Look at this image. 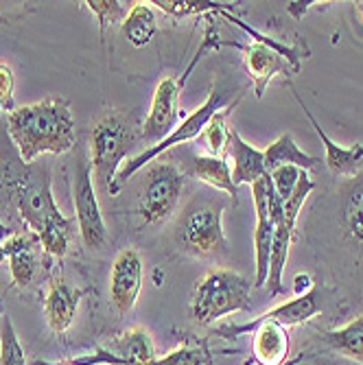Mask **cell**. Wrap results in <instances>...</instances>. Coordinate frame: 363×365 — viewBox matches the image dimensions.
Segmentation results:
<instances>
[{"instance_id": "1", "label": "cell", "mask_w": 363, "mask_h": 365, "mask_svg": "<svg viewBox=\"0 0 363 365\" xmlns=\"http://www.w3.org/2000/svg\"><path fill=\"white\" fill-rule=\"evenodd\" d=\"M7 131L24 164L42 153H68L77 145L73 112L61 98H44L16 108L7 114Z\"/></svg>"}, {"instance_id": "2", "label": "cell", "mask_w": 363, "mask_h": 365, "mask_svg": "<svg viewBox=\"0 0 363 365\" xmlns=\"http://www.w3.org/2000/svg\"><path fill=\"white\" fill-rule=\"evenodd\" d=\"M14 199L18 204V212L33 232L44 254L63 258L71 247L73 239V221L66 219L57 208L51 192V175L48 169H36L29 175L14 182Z\"/></svg>"}, {"instance_id": "3", "label": "cell", "mask_w": 363, "mask_h": 365, "mask_svg": "<svg viewBox=\"0 0 363 365\" xmlns=\"http://www.w3.org/2000/svg\"><path fill=\"white\" fill-rule=\"evenodd\" d=\"M223 18H227L232 24L241 26L247 36L252 38V42L247 46H239L243 51V63H245V71L252 79V86H254V94L260 98L265 94V88L270 86V81L276 77V75H285V77H291L300 71L302 66V59L309 57V46L305 42H298V44H282L265 33H258L256 29L243 24L239 18H235L227 9H221L219 11Z\"/></svg>"}, {"instance_id": "4", "label": "cell", "mask_w": 363, "mask_h": 365, "mask_svg": "<svg viewBox=\"0 0 363 365\" xmlns=\"http://www.w3.org/2000/svg\"><path fill=\"white\" fill-rule=\"evenodd\" d=\"M143 136V127L136 125L134 116L127 112H110L98 120L90 138V164L96 184L110 197L114 190V180L125 164L131 147Z\"/></svg>"}, {"instance_id": "5", "label": "cell", "mask_w": 363, "mask_h": 365, "mask_svg": "<svg viewBox=\"0 0 363 365\" xmlns=\"http://www.w3.org/2000/svg\"><path fill=\"white\" fill-rule=\"evenodd\" d=\"M252 309V284L237 272L215 269L197 282L190 300V317L200 326Z\"/></svg>"}, {"instance_id": "6", "label": "cell", "mask_w": 363, "mask_h": 365, "mask_svg": "<svg viewBox=\"0 0 363 365\" xmlns=\"http://www.w3.org/2000/svg\"><path fill=\"white\" fill-rule=\"evenodd\" d=\"M223 210L225 202L197 195L175 223L178 247L197 258H208L225 252L227 243L223 235Z\"/></svg>"}, {"instance_id": "7", "label": "cell", "mask_w": 363, "mask_h": 365, "mask_svg": "<svg viewBox=\"0 0 363 365\" xmlns=\"http://www.w3.org/2000/svg\"><path fill=\"white\" fill-rule=\"evenodd\" d=\"M227 96H230V90L215 88V90L208 94L206 103H204L200 110H195L190 116H186V118L182 120V125H178L167 138L160 140V143L153 145V147H147L143 153H138V155H134V158H127L125 164L121 167V171L116 173L112 197H116L118 190L123 188V184H127V180L134 178L140 169H145L147 164L153 162L158 155H162L164 151H169V149H173V147H178V145H184V143H188V140L200 138V136L204 134L206 125L210 123V118H213L217 112H221V110L227 108ZM230 106H232V103H230Z\"/></svg>"}, {"instance_id": "8", "label": "cell", "mask_w": 363, "mask_h": 365, "mask_svg": "<svg viewBox=\"0 0 363 365\" xmlns=\"http://www.w3.org/2000/svg\"><path fill=\"white\" fill-rule=\"evenodd\" d=\"M184 190V171L175 162L162 160L147 171L138 199V215L145 225L169 219Z\"/></svg>"}, {"instance_id": "9", "label": "cell", "mask_w": 363, "mask_h": 365, "mask_svg": "<svg viewBox=\"0 0 363 365\" xmlns=\"http://www.w3.org/2000/svg\"><path fill=\"white\" fill-rule=\"evenodd\" d=\"M245 333H254L252 337V359L256 365H298L309 354L300 352L289 361V333L287 328L276 322H247V324H225L215 330V335L223 339H237Z\"/></svg>"}, {"instance_id": "10", "label": "cell", "mask_w": 363, "mask_h": 365, "mask_svg": "<svg viewBox=\"0 0 363 365\" xmlns=\"http://www.w3.org/2000/svg\"><path fill=\"white\" fill-rule=\"evenodd\" d=\"M155 346L145 328L123 330L110 341L96 346L90 354L68 359L71 365H155Z\"/></svg>"}, {"instance_id": "11", "label": "cell", "mask_w": 363, "mask_h": 365, "mask_svg": "<svg viewBox=\"0 0 363 365\" xmlns=\"http://www.w3.org/2000/svg\"><path fill=\"white\" fill-rule=\"evenodd\" d=\"M73 204H75V219L79 225V237L88 250L103 247L108 241V225L98 206L94 180H92V164L79 155L77 169L73 178Z\"/></svg>"}, {"instance_id": "12", "label": "cell", "mask_w": 363, "mask_h": 365, "mask_svg": "<svg viewBox=\"0 0 363 365\" xmlns=\"http://www.w3.org/2000/svg\"><path fill=\"white\" fill-rule=\"evenodd\" d=\"M182 90L184 88L180 86L178 77H167L158 83L151 98L149 114L143 123V138L149 143V147L164 140L178 127Z\"/></svg>"}, {"instance_id": "13", "label": "cell", "mask_w": 363, "mask_h": 365, "mask_svg": "<svg viewBox=\"0 0 363 365\" xmlns=\"http://www.w3.org/2000/svg\"><path fill=\"white\" fill-rule=\"evenodd\" d=\"M143 289V258L138 250L125 247L118 252L110 274V297L118 313H129L136 307Z\"/></svg>"}, {"instance_id": "14", "label": "cell", "mask_w": 363, "mask_h": 365, "mask_svg": "<svg viewBox=\"0 0 363 365\" xmlns=\"http://www.w3.org/2000/svg\"><path fill=\"white\" fill-rule=\"evenodd\" d=\"M270 178V175H267ZM267 178L252 184V197H254V210H256V232H254V250H256V280L254 287H265L267 274H270V252L276 223L270 215L267 204Z\"/></svg>"}, {"instance_id": "15", "label": "cell", "mask_w": 363, "mask_h": 365, "mask_svg": "<svg viewBox=\"0 0 363 365\" xmlns=\"http://www.w3.org/2000/svg\"><path fill=\"white\" fill-rule=\"evenodd\" d=\"M40 247V239L33 232H16L5 241V260L9 262V274L18 289H26L36 280Z\"/></svg>"}, {"instance_id": "16", "label": "cell", "mask_w": 363, "mask_h": 365, "mask_svg": "<svg viewBox=\"0 0 363 365\" xmlns=\"http://www.w3.org/2000/svg\"><path fill=\"white\" fill-rule=\"evenodd\" d=\"M289 88H291V92H293V96H295V101H298L300 108L305 110V116L311 120V125H313V129H315V134L319 136V140H322V145H324V149H326V158H324L326 169L331 171L333 175H337V178H348V180L361 175V171H363V145L339 147L337 143H333L331 138H328L326 131L322 129V125L315 120V116L311 114V110L305 106V101L300 98L298 90H295L291 83H289Z\"/></svg>"}, {"instance_id": "17", "label": "cell", "mask_w": 363, "mask_h": 365, "mask_svg": "<svg viewBox=\"0 0 363 365\" xmlns=\"http://www.w3.org/2000/svg\"><path fill=\"white\" fill-rule=\"evenodd\" d=\"M81 291L73 289L61 278H53L44 295V317L53 333H66L77 315Z\"/></svg>"}, {"instance_id": "18", "label": "cell", "mask_w": 363, "mask_h": 365, "mask_svg": "<svg viewBox=\"0 0 363 365\" xmlns=\"http://www.w3.org/2000/svg\"><path fill=\"white\" fill-rule=\"evenodd\" d=\"M230 158H232V182L239 188L241 184H256L262 178H267L265 169V151H260L252 145H247L237 129L230 127L227 138Z\"/></svg>"}, {"instance_id": "19", "label": "cell", "mask_w": 363, "mask_h": 365, "mask_svg": "<svg viewBox=\"0 0 363 365\" xmlns=\"http://www.w3.org/2000/svg\"><path fill=\"white\" fill-rule=\"evenodd\" d=\"M339 221L348 243L363 258V175H357L342 186Z\"/></svg>"}, {"instance_id": "20", "label": "cell", "mask_w": 363, "mask_h": 365, "mask_svg": "<svg viewBox=\"0 0 363 365\" xmlns=\"http://www.w3.org/2000/svg\"><path fill=\"white\" fill-rule=\"evenodd\" d=\"M324 309V295H322V289L317 284H313L307 293L293 297V300L258 315L256 319L252 322H276L285 328H291V326H300V324H307L311 317H315L317 313H322Z\"/></svg>"}, {"instance_id": "21", "label": "cell", "mask_w": 363, "mask_h": 365, "mask_svg": "<svg viewBox=\"0 0 363 365\" xmlns=\"http://www.w3.org/2000/svg\"><path fill=\"white\" fill-rule=\"evenodd\" d=\"M186 173L193 175L195 180H200L204 184H208L215 190L225 192L230 199H235L237 204V195L239 188L232 182V167L223 155H190L186 162Z\"/></svg>"}, {"instance_id": "22", "label": "cell", "mask_w": 363, "mask_h": 365, "mask_svg": "<svg viewBox=\"0 0 363 365\" xmlns=\"http://www.w3.org/2000/svg\"><path fill=\"white\" fill-rule=\"evenodd\" d=\"M293 235H295V223H291V221H287L282 217L276 223L272 252H270V274H267V282H265V287L270 289L272 295H278V293L285 291L282 272L287 267V258H289V250H291V243H293Z\"/></svg>"}, {"instance_id": "23", "label": "cell", "mask_w": 363, "mask_h": 365, "mask_svg": "<svg viewBox=\"0 0 363 365\" xmlns=\"http://www.w3.org/2000/svg\"><path fill=\"white\" fill-rule=\"evenodd\" d=\"M319 339L326 348L339 352L363 365V315L350 319L346 326L335 330H319Z\"/></svg>"}, {"instance_id": "24", "label": "cell", "mask_w": 363, "mask_h": 365, "mask_svg": "<svg viewBox=\"0 0 363 365\" xmlns=\"http://www.w3.org/2000/svg\"><path fill=\"white\" fill-rule=\"evenodd\" d=\"M317 158L305 153L298 145L293 143V138L289 134L280 136L274 145H270L265 149V169L267 175L272 171H276L278 167H298L302 171H311L317 167Z\"/></svg>"}, {"instance_id": "25", "label": "cell", "mask_w": 363, "mask_h": 365, "mask_svg": "<svg viewBox=\"0 0 363 365\" xmlns=\"http://www.w3.org/2000/svg\"><path fill=\"white\" fill-rule=\"evenodd\" d=\"M121 29H123V36L129 40V44H134L136 48L147 46L158 31L153 9L147 3H134V7H131V11L123 20Z\"/></svg>"}, {"instance_id": "26", "label": "cell", "mask_w": 363, "mask_h": 365, "mask_svg": "<svg viewBox=\"0 0 363 365\" xmlns=\"http://www.w3.org/2000/svg\"><path fill=\"white\" fill-rule=\"evenodd\" d=\"M210 350L204 339H188L186 344L178 346L169 354L155 361V365H208Z\"/></svg>"}, {"instance_id": "27", "label": "cell", "mask_w": 363, "mask_h": 365, "mask_svg": "<svg viewBox=\"0 0 363 365\" xmlns=\"http://www.w3.org/2000/svg\"><path fill=\"white\" fill-rule=\"evenodd\" d=\"M0 365H26L24 348L7 313L0 317Z\"/></svg>"}, {"instance_id": "28", "label": "cell", "mask_w": 363, "mask_h": 365, "mask_svg": "<svg viewBox=\"0 0 363 365\" xmlns=\"http://www.w3.org/2000/svg\"><path fill=\"white\" fill-rule=\"evenodd\" d=\"M239 101H235L232 106H227L225 110H221V112H217L213 118H210V123L206 125V129H204V140H206V147H208V153L210 155H223V151L227 149V138H230V127H227V123H225V118H227V114L235 110V106H237Z\"/></svg>"}, {"instance_id": "29", "label": "cell", "mask_w": 363, "mask_h": 365, "mask_svg": "<svg viewBox=\"0 0 363 365\" xmlns=\"http://www.w3.org/2000/svg\"><path fill=\"white\" fill-rule=\"evenodd\" d=\"M86 5L96 16L101 31H106L110 24H123V20L134 7V3H129V0H88Z\"/></svg>"}, {"instance_id": "30", "label": "cell", "mask_w": 363, "mask_h": 365, "mask_svg": "<svg viewBox=\"0 0 363 365\" xmlns=\"http://www.w3.org/2000/svg\"><path fill=\"white\" fill-rule=\"evenodd\" d=\"M160 11L175 16V18H186V16H204V14H219L225 9L221 3H200V0H153Z\"/></svg>"}, {"instance_id": "31", "label": "cell", "mask_w": 363, "mask_h": 365, "mask_svg": "<svg viewBox=\"0 0 363 365\" xmlns=\"http://www.w3.org/2000/svg\"><path fill=\"white\" fill-rule=\"evenodd\" d=\"M300 173H302V169H298V167H278L276 171L270 173L272 186L282 202H287V199L291 197V192L295 190V184H298V180H300Z\"/></svg>"}, {"instance_id": "32", "label": "cell", "mask_w": 363, "mask_h": 365, "mask_svg": "<svg viewBox=\"0 0 363 365\" xmlns=\"http://www.w3.org/2000/svg\"><path fill=\"white\" fill-rule=\"evenodd\" d=\"M14 88H16V79H14V71L7 63L0 61V112H14L16 110V101H14Z\"/></svg>"}, {"instance_id": "33", "label": "cell", "mask_w": 363, "mask_h": 365, "mask_svg": "<svg viewBox=\"0 0 363 365\" xmlns=\"http://www.w3.org/2000/svg\"><path fill=\"white\" fill-rule=\"evenodd\" d=\"M293 284H295V291H298V295L307 293V291L313 287V282H311V276H309V274H298V276L293 278Z\"/></svg>"}, {"instance_id": "34", "label": "cell", "mask_w": 363, "mask_h": 365, "mask_svg": "<svg viewBox=\"0 0 363 365\" xmlns=\"http://www.w3.org/2000/svg\"><path fill=\"white\" fill-rule=\"evenodd\" d=\"M11 235H14V232H11L9 227H5L3 223H0V262L5 260V250H3V247H5V241H7Z\"/></svg>"}, {"instance_id": "35", "label": "cell", "mask_w": 363, "mask_h": 365, "mask_svg": "<svg viewBox=\"0 0 363 365\" xmlns=\"http://www.w3.org/2000/svg\"><path fill=\"white\" fill-rule=\"evenodd\" d=\"M354 18L363 26V3H354Z\"/></svg>"}, {"instance_id": "36", "label": "cell", "mask_w": 363, "mask_h": 365, "mask_svg": "<svg viewBox=\"0 0 363 365\" xmlns=\"http://www.w3.org/2000/svg\"><path fill=\"white\" fill-rule=\"evenodd\" d=\"M33 365H48V363H42V361H36V363H33ZM59 365H71V363H66V361H63V363H59Z\"/></svg>"}, {"instance_id": "37", "label": "cell", "mask_w": 363, "mask_h": 365, "mask_svg": "<svg viewBox=\"0 0 363 365\" xmlns=\"http://www.w3.org/2000/svg\"><path fill=\"white\" fill-rule=\"evenodd\" d=\"M0 317H3V307H0Z\"/></svg>"}]
</instances>
